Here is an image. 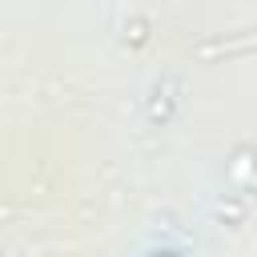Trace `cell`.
Instances as JSON below:
<instances>
[]
</instances>
